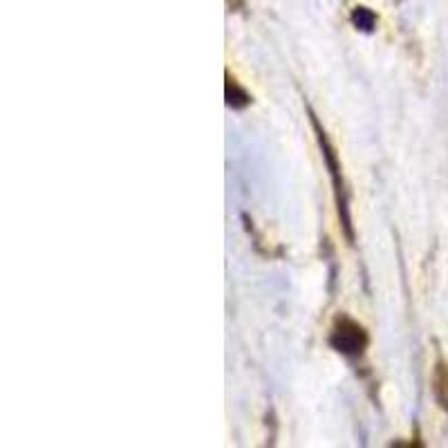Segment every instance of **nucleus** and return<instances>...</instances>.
<instances>
[{"mask_svg":"<svg viewBox=\"0 0 448 448\" xmlns=\"http://www.w3.org/2000/svg\"><path fill=\"white\" fill-rule=\"evenodd\" d=\"M352 20H354L357 28L365 30V32H370L375 28V14H372V11H367L365 7H357V11L352 14Z\"/></svg>","mask_w":448,"mask_h":448,"instance_id":"4","label":"nucleus"},{"mask_svg":"<svg viewBox=\"0 0 448 448\" xmlns=\"http://www.w3.org/2000/svg\"><path fill=\"white\" fill-rule=\"evenodd\" d=\"M329 341H332L334 350L346 354V357H361L363 350L367 348L365 329L359 323H354L352 319H346V316L336 321Z\"/></svg>","mask_w":448,"mask_h":448,"instance_id":"1","label":"nucleus"},{"mask_svg":"<svg viewBox=\"0 0 448 448\" xmlns=\"http://www.w3.org/2000/svg\"><path fill=\"white\" fill-rule=\"evenodd\" d=\"M314 126H316V119H314ZM316 130H319V141H321V146H323V155H325V160H327V166H329V173H332V179H334V187H336V193H338V213L343 216V224H346V229H348V235L350 233V216H348V204L346 200L341 197V193H343V179H341L338 175V164H336V157H334V151L332 146H329V141L325 137L323 130L316 126Z\"/></svg>","mask_w":448,"mask_h":448,"instance_id":"2","label":"nucleus"},{"mask_svg":"<svg viewBox=\"0 0 448 448\" xmlns=\"http://www.w3.org/2000/svg\"><path fill=\"white\" fill-rule=\"evenodd\" d=\"M227 103L231 108H244L249 103V95L238 83L231 81V78H227Z\"/></svg>","mask_w":448,"mask_h":448,"instance_id":"3","label":"nucleus"}]
</instances>
